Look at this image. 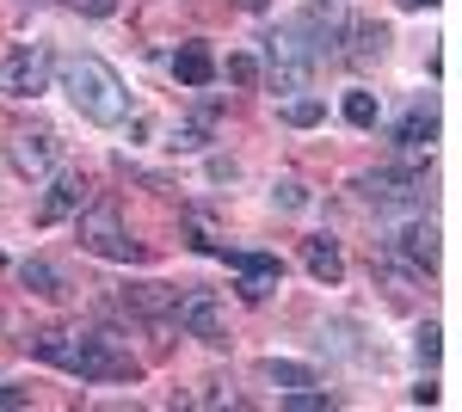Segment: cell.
<instances>
[{
    "label": "cell",
    "mask_w": 462,
    "mask_h": 412,
    "mask_svg": "<svg viewBox=\"0 0 462 412\" xmlns=\"http://www.w3.org/2000/svg\"><path fill=\"white\" fill-rule=\"evenodd\" d=\"M56 74H62L69 105L87 124H124L130 117V93H124V80H117L111 62H99V56H69Z\"/></svg>",
    "instance_id": "cell-1"
},
{
    "label": "cell",
    "mask_w": 462,
    "mask_h": 412,
    "mask_svg": "<svg viewBox=\"0 0 462 412\" xmlns=\"http://www.w3.org/2000/svg\"><path fill=\"white\" fill-rule=\"evenodd\" d=\"M69 376L80 381H136V357H130V344L117 339V333H74L69 344V363H62Z\"/></svg>",
    "instance_id": "cell-2"
},
{
    "label": "cell",
    "mask_w": 462,
    "mask_h": 412,
    "mask_svg": "<svg viewBox=\"0 0 462 412\" xmlns=\"http://www.w3.org/2000/svg\"><path fill=\"white\" fill-rule=\"evenodd\" d=\"M80 246L99 252V259H117V265L143 259V246L130 241L124 222H117V204H80Z\"/></svg>",
    "instance_id": "cell-3"
},
{
    "label": "cell",
    "mask_w": 462,
    "mask_h": 412,
    "mask_svg": "<svg viewBox=\"0 0 462 412\" xmlns=\"http://www.w3.org/2000/svg\"><path fill=\"white\" fill-rule=\"evenodd\" d=\"M50 74H56L50 50H43V43H19V50L0 62V93H6V99H37V93L50 87Z\"/></svg>",
    "instance_id": "cell-4"
},
{
    "label": "cell",
    "mask_w": 462,
    "mask_h": 412,
    "mask_svg": "<svg viewBox=\"0 0 462 412\" xmlns=\"http://www.w3.org/2000/svg\"><path fill=\"white\" fill-rule=\"evenodd\" d=\"M265 56H272V80H278L284 93H296V87L309 80V69H315V43H302L296 25H284V32L265 37Z\"/></svg>",
    "instance_id": "cell-5"
},
{
    "label": "cell",
    "mask_w": 462,
    "mask_h": 412,
    "mask_svg": "<svg viewBox=\"0 0 462 412\" xmlns=\"http://www.w3.org/2000/svg\"><path fill=\"white\" fill-rule=\"evenodd\" d=\"M364 191L383 209H420L426 204V167H383L364 179Z\"/></svg>",
    "instance_id": "cell-6"
},
{
    "label": "cell",
    "mask_w": 462,
    "mask_h": 412,
    "mask_svg": "<svg viewBox=\"0 0 462 412\" xmlns=\"http://www.w3.org/2000/svg\"><path fill=\"white\" fill-rule=\"evenodd\" d=\"M179 314V326L191 333V339H204V344H228V314H222V302H216V289H185L173 302Z\"/></svg>",
    "instance_id": "cell-7"
},
{
    "label": "cell",
    "mask_w": 462,
    "mask_h": 412,
    "mask_svg": "<svg viewBox=\"0 0 462 412\" xmlns=\"http://www.w3.org/2000/svg\"><path fill=\"white\" fill-rule=\"evenodd\" d=\"M228 265L241 277V296H247V302H265V296L284 283V259H278V252H228Z\"/></svg>",
    "instance_id": "cell-8"
},
{
    "label": "cell",
    "mask_w": 462,
    "mask_h": 412,
    "mask_svg": "<svg viewBox=\"0 0 462 412\" xmlns=\"http://www.w3.org/2000/svg\"><path fill=\"white\" fill-rule=\"evenodd\" d=\"M6 160L25 172V179H43V172L56 167V136L50 130H25V136L6 142Z\"/></svg>",
    "instance_id": "cell-9"
},
{
    "label": "cell",
    "mask_w": 462,
    "mask_h": 412,
    "mask_svg": "<svg viewBox=\"0 0 462 412\" xmlns=\"http://www.w3.org/2000/svg\"><path fill=\"white\" fill-rule=\"evenodd\" d=\"M87 204V179L80 172H56V185H50V197L37 209V222H62V215H80Z\"/></svg>",
    "instance_id": "cell-10"
},
{
    "label": "cell",
    "mask_w": 462,
    "mask_h": 412,
    "mask_svg": "<svg viewBox=\"0 0 462 412\" xmlns=\"http://www.w3.org/2000/svg\"><path fill=\"white\" fill-rule=\"evenodd\" d=\"M394 252H401L413 271H431V265H438V228H431V222H407V228L394 234Z\"/></svg>",
    "instance_id": "cell-11"
},
{
    "label": "cell",
    "mask_w": 462,
    "mask_h": 412,
    "mask_svg": "<svg viewBox=\"0 0 462 412\" xmlns=\"http://www.w3.org/2000/svg\"><path fill=\"white\" fill-rule=\"evenodd\" d=\"M302 265H309V277H320V283H339V277H346V259H339V246L327 241V234H309V241H302Z\"/></svg>",
    "instance_id": "cell-12"
},
{
    "label": "cell",
    "mask_w": 462,
    "mask_h": 412,
    "mask_svg": "<svg viewBox=\"0 0 462 412\" xmlns=\"http://www.w3.org/2000/svg\"><path fill=\"white\" fill-rule=\"evenodd\" d=\"M431 136H438V111H431V105H413V111L394 124V142H401V148H413V154L431 148Z\"/></svg>",
    "instance_id": "cell-13"
},
{
    "label": "cell",
    "mask_w": 462,
    "mask_h": 412,
    "mask_svg": "<svg viewBox=\"0 0 462 412\" xmlns=\"http://www.w3.org/2000/svg\"><path fill=\"white\" fill-rule=\"evenodd\" d=\"M173 289L167 283H130L124 289V308H136V314H148V320H161V314H173Z\"/></svg>",
    "instance_id": "cell-14"
},
{
    "label": "cell",
    "mask_w": 462,
    "mask_h": 412,
    "mask_svg": "<svg viewBox=\"0 0 462 412\" xmlns=\"http://www.w3.org/2000/svg\"><path fill=\"white\" fill-rule=\"evenodd\" d=\"M173 74L185 80V87H210L216 80V56L204 50V43H185V50L173 56Z\"/></svg>",
    "instance_id": "cell-15"
},
{
    "label": "cell",
    "mask_w": 462,
    "mask_h": 412,
    "mask_svg": "<svg viewBox=\"0 0 462 412\" xmlns=\"http://www.w3.org/2000/svg\"><path fill=\"white\" fill-rule=\"evenodd\" d=\"M19 283H25L32 296H43V302H56V296H62V277H56L50 259H25V265H19Z\"/></svg>",
    "instance_id": "cell-16"
},
{
    "label": "cell",
    "mask_w": 462,
    "mask_h": 412,
    "mask_svg": "<svg viewBox=\"0 0 462 412\" xmlns=\"http://www.w3.org/2000/svg\"><path fill=\"white\" fill-rule=\"evenodd\" d=\"M259 376L278 381V388H309L315 370H309V363H290V357H265V363H259Z\"/></svg>",
    "instance_id": "cell-17"
},
{
    "label": "cell",
    "mask_w": 462,
    "mask_h": 412,
    "mask_svg": "<svg viewBox=\"0 0 462 412\" xmlns=\"http://www.w3.org/2000/svg\"><path fill=\"white\" fill-rule=\"evenodd\" d=\"M352 37H357V56H383V43H389V32H383L376 19H357Z\"/></svg>",
    "instance_id": "cell-18"
},
{
    "label": "cell",
    "mask_w": 462,
    "mask_h": 412,
    "mask_svg": "<svg viewBox=\"0 0 462 412\" xmlns=\"http://www.w3.org/2000/svg\"><path fill=\"white\" fill-rule=\"evenodd\" d=\"M346 124L370 130V124H376V93H346Z\"/></svg>",
    "instance_id": "cell-19"
},
{
    "label": "cell",
    "mask_w": 462,
    "mask_h": 412,
    "mask_svg": "<svg viewBox=\"0 0 462 412\" xmlns=\"http://www.w3.org/2000/svg\"><path fill=\"white\" fill-rule=\"evenodd\" d=\"M320 111H327L320 99H290V105H284V117L296 124V130H309V124H320Z\"/></svg>",
    "instance_id": "cell-20"
},
{
    "label": "cell",
    "mask_w": 462,
    "mask_h": 412,
    "mask_svg": "<svg viewBox=\"0 0 462 412\" xmlns=\"http://www.w3.org/2000/svg\"><path fill=\"white\" fill-rule=\"evenodd\" d=\"M438 351H444V344H438V326H420V339H413V357H420V363H438Z\"/></svg>",
    "instance_id": "cell-21"
},
{
    "label": "cell",
    "mask_w": 462,
    "mask_h": 412,
    "mask_svg": "<svg viewBox=\"0 0 462 412\" xmlns=\"http://www.w3.org/2000/svg\"><path fill=\"white\" fill-rule=\"evenodd\" d=\"M228 80H235V87H253V80H259V62H253V56H228Z\"/></svg>",
    "instance_id": "cell-22"
},
{
    "label": "cell",
    "mask_w": 462,
    "mask_h": 412,
    "mask_svg": "<svg viewBox=\"0 0 462 412\" xmlns=\"http://www.w3.org/2000/svg\"><path fill=\"white\" fill-rule=\"evenodd\" d=\"M25 400H32V388H25V381H0V407H6V412L25 407Z\"/></svg>",
    "instance_id": "cell-23"
},
{
    "label": "cell",
    "mask_w": 462,
    "mask_h": 412,
    "mask_svg": "<svg viewBox=\"0 0 462 412\" xmlns=\"http://www.w3.org/2000/svg\"><path fill=\"white\" fill-rule=\"evenodd\" d=\"M173 148H185V154H191V148H204V124H185V130H173Z\"/></svg>",
    "instance_id": "cell-24"
},
{
    "label": "cell",
    "mask_w": 462,
    "mask_h": 412,
    "mask_svg": "<svg viewBox=\"0 0 462 412\" xmlns=\"http://www.w3.org/2000/svg\"><path fill=\"white\" fill-rule=\"evenodd\" d=\"M278 204H284V209H302V204H309V191H302L296 179H284V185H278Z\"/></svg>",
    "instance_id": "cell-25"
},
{
    "label": "cell",
    "mask_w": 462,
    "mask_h": 412,
    "mask_svg": "<svg viewBox=\"0 0 462 412\" xmlns=\"http://www.w3.org/2000/svg\"><path fill=\"white\" fill-rule=\"evenodd\" d=\"M69 6H80L87 19H106V13H117V0H69Z\"/></svg>",
    "instance_id": "cell-26"
},
{
    "label": "cell",
    "mask_w": 462,
    "mask_h": 412,
    "mask_svg": "<svg viewBox=\"0 0 462 412\" xmlns=\"http://www.w3.org/2000/svg\"><path fill=\"white\" fill-rule=\"evenodd\" d=\"M401 6H407V13H426V6H438V0H401Z\"/></svg>",
    "instance_id": "cell-27"
},
{
    "label": "cell",
    "mask_w": 462,
    "mask_h": 412,
    "mask_svg": "<svg viewBox=\"0 0 462 412\" xmlns=\"http://www.w3.org/2000/svg\"><path fill=\"white\" fill-rule=\"evenodd\" d=\"M241 6H247V13H265V0H241Z\"/></svg>",
    "instance_id": "cell-28"
}]
</instances>
